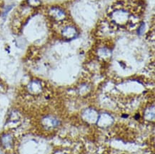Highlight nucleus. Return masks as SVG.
Returning <instances> with one entry per match:
<instances>
[{"label":"nucleus","mask_w":155,"mask_h":154,"mask_svg":"<svg viewBox=\"0 0 155 154\" xmlns=\"http://www.w3.org/2000/svg\"><path fill=\"white\" fill-rule=\"evenodd\" d=\"M143 12L142 5L138 0H117L107 11V17L117 28L126 30L138 29Z\"/></svg>","instance_id":"obj_1"},{"label":"nucleus","mask_w":155,"mask_h":154,"mask_svg":"<svg viewBox=\"0 0 155 154\" xmlns=\"http://www.w3.org/2000/svg\"><path fill=\"white\" fill-rule=\"evenodd\" d=\"M50 15L54 20L62 21L66 19V13L59 8H52L50 10Z\"/></svg>","instance_id":"obj_2"},{"label":"nucleus","mask_w":155,"mask_h":154,"mask_svg":"<svg viewBox=\"0 0 155 154\" xmlns=\"http://www.w3.org/2000/svg\"><path fill=\"white\" fill-rule=\"evenodd\" d=\"M61 33H62L64 37H66V38L71 39V38H73V37H76L77 31L74 27H70V26H69V27H64V28L63 29L62 32Z\"/></svg>","instance_id":"obj_3"},{"label":"nucleus","mask_w":155,"mask_h":154,"mask_svg":"<svg viewBox=\"0 0 155 154\" xmlns=\"http://www.w3.org/2000/svg\"><path fill=\"white\" fill-rule=\"evenodd\" d=\"M28 2L31 6H37L39 4V0H28Z\"/></svg>","instance_id":"obj_4"},{"label":"nucleus","mask_w":155,"mask_h":154,"mask_svg":"<svg viewBox=\"0 0 155 154\" xmlns=\"http://www.w3.org/2000/svg\"><path fill=\"white\" fill-rule=\"evenodd\" d=\"M3 4H4L3 0H0V14H1L2 9V7H3Z\"/></svg>","instance_id":"obj_5"}]
</instances>
